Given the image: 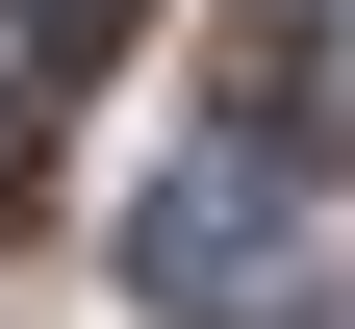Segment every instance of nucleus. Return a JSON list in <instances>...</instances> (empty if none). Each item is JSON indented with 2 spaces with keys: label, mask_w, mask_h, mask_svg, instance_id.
I'll return each instance as SVG.
<instances>
[{
  "label": "nucleus",
  "mask_w": 355,
  "mask_h": 329,
  "mask_svg": "<svg viewBox=\"0 0 355 329\" xmlns=\"http://www.w3.org/2000/svg\"><path fill=\"white\" fill-rule=\"evenodd\" d=\"M127 304H178V329H279V304H304V254H279V177H254V152L153 177V203H127Z\"/></svg>",
  "instance_id": "nucleus-1"
},
{
  "label": "nucleus",
  "mask_w": 355,
  "mask_h": 329,
  "mask_svg": "<svg viewBox=\"0 0 355 329\" xmlns=\"http://www.w3.org/2000/svg\"><path fill=\"white\" fill-rule=\"evenodd\" d=\"M127 26H153V0H0V51H26V76H102Z\"/></svg>",
  "instance_id": "nucleus-2"
},
{
  "label": "nucleus",
  "mask_w": 355,
  "mask_h": 329,
  "mask_svg": "<svg viewBox=\"0 0 355 329\" xmlns=\"http://www.w3.org/2000/svg\"><path fill=\"white\" fill-rule=\"evenodd\" d=\"M51 203V102H26V51H0V228Z\"/></svg>",
  "instance_id": "nucleus-3"
}]
</instances>
